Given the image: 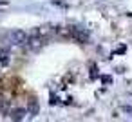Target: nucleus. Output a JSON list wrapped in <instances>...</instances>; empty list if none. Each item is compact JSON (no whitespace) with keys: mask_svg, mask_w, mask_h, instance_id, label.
Segmentation results:
<instances>
[{"mask_svg":"<svg viewBox=\"0 0 132 122\" xmlns=\"http://www.w3.org/2000/svg\"><path fill=\"white\" fill-rule=\"evenodd\" d=\"M27 38H29V35L26 31H22V29H13V31L7 33V44L9 46H15V48L26 46L27 44Z\"/></svg>","mask_w":132,"mask_h":122,"instance_id":"1","label":"nucleus"},{"mask_svg":"<svg viewBox=\"0 0 132 122\" xmlns=\"http://www.w3.org/2000/svg\"><path fill=\"white\" fill-rule=\"evenodd\" d=\"M38 111H40L38 100H36V98H31L29 104H27V115H29V117H35V115H38Z\"/></svg>","mask_w":132,"mask_h":122,"instance_id":"2","label":"nucleus"},{"mask_svg":"<svg viewBox=\"0 0 132 122\" xmlns=\"http://www.w3.org/2000/svg\"><path fill=\"white\" fill-rule=\"evenodd\" d=\"M27 115V109H13L11 111V118L13 120H24Z\"/></svg>","mask_w":132,"mask_h":122,"instance_id":"3","label":"nucleus"},{"mask_svg":"<svg viewBox=\"0 0 132 122\" xmlns=\"http://www.w3.org/2000/svg\"><path fill=\"white\" fill-rule=\"evenodd\" d=\"M9 62H11L9 51L7 49H0V64H2V66H9Z\"/></svg>","mask_w":132,"mask_h":122,"instance_id":"4","label":"nucleus"}]
</instances>
